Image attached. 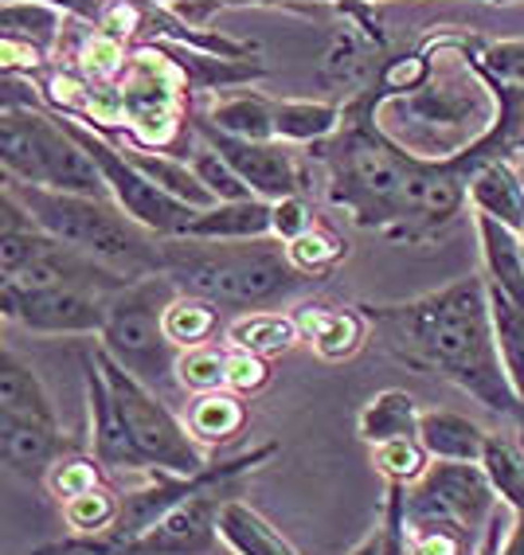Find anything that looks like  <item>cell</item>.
I'll use <instances>...</instances> for the list:
<instances>
[{
    "label": "cell",
    "instance_id": "1",
    "mask_svg": "<svg viewBox=\"0 0 524 555\" xmlns=\"http://www.w3.org/2000/svg\"><path fill=\"white\" fill-rule=\"evenodd\" d=\"M384 90L368 87L345 102V118L333 138L309 145V157L325 169V192L336 208L365 231L384 238L426 243L443 235L470 199V180L489 160H509L501 133H489L458 157L431 160L396 145L376 121Z\"/></svg>",
    "mask_w": 524,
    "mask_h": 555
},
{
    "label": "cell",
    "instance_id": "2",
    "mask_svg": "<svg viewBox=\"0 0 524 555\" xmlns=\"http://www.w3.org/2000/svg\"><path fill=\"white\" fill-rule=\"evenodd\" d=\"M357 309L368 318V328H376L392 357L419 372L450 379L497 415L521 418L524 427V406L509 384L497 348L485 278H458L423 298Z\"/></svg>",
    "mask_w": 524,
    "mask_h": 555
},
{
    "label": "cell",
    "instance_id": "3",
    "mask_svg": "<svg viewBox=\"0 0 524 555\" xmlns=\"http://www.w3.org/2000/svg\"><path fill=\"white\" fill-rule=\"evenodd\" d=\"M161 274L180 294L235 309L282 306L314 282L290 262L282 238H161Z\"/></svg>",
    "mask_w": 524,
    "mask_h": 555
},
{
    "label": "cell",
    "instance_id": "4",
    "mask_svg": "<svg viewBox=\"0 0 524 555\" xmlns=\"http://www.w3.org/2000/svg\"><path fill=\"white\" fill-rule=\"evenodd\" d=\"M4 189L21 199L28 216L48 235L102 258L106 267L122 270L129 278L161 274V235L141 228L138 219H129L114 199L51 192L36 189V184H21V180H4Z\"/></svg>",
    "mask_w": 524,
    "mask_h": 555
},
{
    "label": "cell",
    "instance_id": "5",
    "mask_svg": "<svg viewBox=\"0 0 524 555\" xmlns=\"http://www.w3.org/2000/svg\"><path fill=\"white\" fill-rule=\"evenodd\" d=\"M0 169L4 180L110 199L90 153L63 126L60 114H43L40 106H0Z\"/></svg>",
    "mask_w": 524,
    "mask_h": 555
},
{
    "label": "cell",
    "instance_id": "6",
    "mask_svg": "<svg viewBox=\"0 0 524 555\" xmlns=\"http://www.w3.org/2000/svg\"><path fill=\"white\" fill-rule=\"evenodd\" d=\"M180 289L165 274H149L129 282L122 294L110 298L106 328L99 333V348L141 379L153 391L177 384V345L165 337V309Z\"/></svg>",
    "mask_w": 524,
    "mask_h": 555
},
{
    "label": "cell",
    "instance_id": "7",
    "mask_svg": "<svg viewBox=\"0 0 524 555\" xmlns=\"http://www.w3.org/2000/svg\"><path fill=\"white\" fill-rule=\"evenodd\" d=\"M94 357H99L102 376H106L110 396H114V406H118L126 435L133 442V450L141 454V462L149 469H165V474H177V477L204 474L208 469L204 450H200V442L192 438L189 427H180L177 415L165 406V399L153 387H145L141 379L129 376L106 348H94Z\"/></svg>",
    "mask_w": 524,
    "mask_h": 555
},
{
    "label": "cell",
    "instance_id": "8",
    "mask_svg": "<svg viewBox=\"0 0 524 555\" xmlns=\"http://www.w3.org/2000/svg\"><path fill=\"white\" fill-rule=\"evenodd\" d=\"M63 126L75 133V141H79L82 150L90 153V160L99 165L102 180H106V189H110V199H114L129 219H138L141 228H149L161 238H180L189 231V223L196 219V208H189V204L172 199L168 192H161L114 141L102 138V129L87 126V121H75V118H63Z\"/></svg>",
    "mask_w": 524,
    "mask_h": 555
},
{
    "label": "cell",
    "instance_id": "9",
    "mask_svg": "<svg viewBox=\"0 0 524 555\" xmlns=\"http://www.w3.org/2000/svg\"><path fill=\"white\" fill-rule=\"evenodd\" d=\"M497 489L482 462H438L404 493V525H450L482 535L497 508Z\"/></svg>",
    "mask_w": 524,
    "mask_h": 555
},
{
    "label": "cell",
    "instance_id": "10",
    "mask_svg": "<svg viewBox=\"0 0 524 555\" xmlns=\"http://www.w3.org/2000/svg\"><path fill=\"white\" fill-rule=\"evenodd\" d=\"M0 313L40 337H99L106 328L110 298L75 286H16L0 278Z\"/></svg>",
    "mask_w": 524,
    "mask_h": 555
},
{
    "label": "cell",
    "instance_id": "11",
    "mask_svg": "<svg viewBox=\"0 0 524 555\" xmlns=\"http://www.w3.org/2000/svg\"><path fill=\"white\" fill-rule=\"evenodd\" d=\"M189 121H192V133L228 160L231 169L247 180V189L255 192L258 199L278 204V199L302 196V192H306V172H302V160H297L294 145H286V141H278V138L274 141L231 138V133L212 126L208 114H204V118L189 114Z\"/></svg>",
    "mask_w": 524,
    "mask_h": 555
},
{
    "label": "cell",
    "instance_id": "12",
    "mask_svg": "<svg viewBox=\"0 0 524 555\" xmlns=\"http://www.w3.org/2000/svg\"><path fill=\"white\" fill-rule=\"evenodd\" d=\"M82 379H87L90 403V450L99 457V466L126 469V474H153L133 450V442H129L126 423H122L118 406H114V396H110V384L102 376V364L94 352H82Z\"/></svg>",
    "mask_w": 524,
    "mask_h": 555
},
{
    "label": "cell",
    "instance_id": "13",
    "mask_svg": "<svg viewBox=\"0 0 524 555\" xmlns=\"http://www.w3.org/2000/svg\"><path fill=\"white\" fill-rule=\"evenodd\" d=\"M75 450L60 427H43V423H28V418L0 415V457L16 477L28 481H48L51 466Z\"/></svg>",
    "mask_w": 524,
    "mask_h": 555
},
{
    "label": "cell",
    "instance_id": "14",
    "mask_svg": "<svg viewBox=\"0 0 524 555\" xmlns=\"http://www.w3.org/2000/svg\"><path fill=\"white\" fill-rule=\"evenodd\" d=\"M302 340L314 345L321 360H348L357 357L368 340V318L360 309H336V306H302L297 313Z\"/></svg>",
    "mask_w": 524,
    "mask_h": 555
},
{
    "label": "cell",
    "instance_id": "15",
    "mask_svg": "<svg viewBox=\"0 0 524 555\" xmlns=\"http://www.w3.org/2000/svg\"><path fill=\"white\" fill-rule=\"evenodd\" d=\"M470 204L477 216H489L509 231L524 235V180L513 160H489L470 180Z\"/></svg>",
    "mask_w": 524,
    "mask_h": 555
},
{
    "label": "cell",
    "instance_id": "16",
    "mask_svg": "<svg viewBox=\"0 0 524 555\" xmlns=\"http://www.w3.org/2000/svg\"><path fill=\"white\" fill-rule=\"evenodd\" d=\"M122 153H126V157L133 160V165H138V169L145 172L161 192H168V196L180 199V204H189V208H196V211H208L219 204V199L204 189V180L196 177L192 160L177 157V153L145 150V145H133V141H126V150Z\"/></svg>",
    "mask_w": 524,
    "mask_h": 555
},
{
    "label": "cell",
    "instance_id": "17",
    "mask_svg": "<svg viewBox=\"0 0 524 555\" xmlns=\"http://www.w3.org/2000/svg\"><path fill=\"white\" fill-rule=\"evenodd\" d=\"M180 238H212V243H239V238H274L270 235L267 199H231L208 211H196Z\"/></svg>",
    "mask_w": 524,
    "mask_h": 555
},
{
    "label": "cell",
    "instance_id": "18",
    "mask_svg": "<svg viewBox=\"0 0 524 555\" xmlns=\"http://www.w3.org/2000/svg\"><path fill=\"white\" fill-rule=\"evenodd\" d=\"M477 243H482V262H485V282L504 289L509 298L524 301V243L516 231L489 216H474Z\"/></svg>",
    "mask_w": 524,
    "mask_h": 555
},
{
    "label": "cell",
    "instance_id": "19",
    "mask_svg": "<svg viewBox=\"0 0 524 555\" xmlns=\"http://www.w3.org/2000/svg\"><path fill=\"white\" fill-rule=\"evenodd\" d=\"M219 540L231 547V555H302L286 535L270 525L267 516H258L247 501L231 496L219 508Z\"/></svg>",
    "mask_w": 524,
    "mask_h": 555
},
{
    "label": "cell",
    "instance_id": "20",
    "mask_svg": "<svg viewBox=\"0 0 524 555\" xmlns=\"http://www.w3.org/2000/svg\"><path fill=\"white\" fill-rule=\"evenodd\" d=\"M419 442L438 462H482L489 435L465 415H455V411H423Z\"/></svg>",
    "mask_w": 524,
    "mask_h": 555
},
{
    "label": "cell",
    "instance_id": "21",
    "mask_svg": "<svg viewBox=\"0 0 524 555\" xmlns=\"http://www.w3.org/2000/svg\"><path fill=\"white\" fill-rule=\"evenodd\" d=\"M0 415L28 418V423H43V427H60L55 406H51L40 376L12 348H4V357H0Z\"/></svg>",
    "mask_w": 524,
    "mask_h": 555
},
{
    "label": "cell",
    "instance_id": "22",
    "mask_svg": "<svg viewBox=\"0 0 524 555\" xmlns=\"http://www.w3.org/2000/svg\"><path fill=\"white\" fill-rule=\"evenodd\" d=\"M71 21L75 16L63 12L60 4H51V0H4V9H0V36L24 40L31 48H40L43 55H51Z\"/></svg>",
    "mask_w": 524,
    "mask_h": 555
},
{
    "label": "cell",
    "instance_id": "23",
    "mask_svg": "<svg viewBox=\"0 0 524 555\" xmlns=\"http://www.w3.org/2000/svg\"><path fill=\"white\" fill-rule=\"evenodd\" d=\"M419 403L407 391L387 387L380 396H372L365 403L357 418V435L365 438L368 447H384V442H399V438H419Z\"/></svg>",
    "mask_w": 524,
    "mask_h": 555
},
{
    "label": "cell",
    "instance_id": "24",
    "mask_svg": "<svg viewBox=\"0 0 524 555\" xmlns=\"http://www.w3.org/2000/svg\"><path fill=\"white\" fill-rule=\"evenodd\" d=\"M345 106L336 102H274V138L286 145H321L341 129Z\"/></svg>",
    "mask_w": 524,
    "mask_h": 555
},
{
    "label": "cell",
    "instance_id": "25",
    "mask_svg": "<svg viewBox=\"0 0 524 555\" xmlns=\"http://www.w3.org/2000/svg\"><path fill=\"white\" fill-rule=\"evenodd\" d=\"M228 340L263 360H274L302 340V328H297V318H286L278 309H255V313H243V318L231 321Z\"/></svg>",
    "mask_w": 524,
    "mask_h": 555
},
{
    "label": "cell",
    "instance_id": "26",
    "mask_svg": "<svg viewBox=\"0 0 524 555\" xmlns=\"http://www.w3.org/2000/svg\"><path fill=\"white\" fill-rule=\"evenodd\" d=\"M247 427V406L243 396L223 387V391H208V396H196L189 406V430L196 442L204 447H219V442H231L239 430Z\"/></svg>",
    "mask_w": 524,
    "mask_h": 555
},
{
    "label": "cell",
    "instance_id": "27",
    "mask_svg": "<svg viewBox=\"0 0 524 555\" xmlns=\"http://www.w3.org/2000/svg\"><path fill=\"white\" fill-rule=\"evenodd\" d=\"M489 286V282H485ZM489 313H494L497 348H501V364L509 372L516 399L524 406V301L509 298L504 289L489 286Z\"/></svg>",
    "mask_w": 524,
    "mask_h": 555
},
{
    "label": "cell",
    "instance_id": "28",
    "mask_svg": "<svg viewBox=\"0 0 524 555\" xmlns=\"http://www.w3.org/2000/svg\"><path fill=\"white\" fill-rule=\"evenodd\" d=\"M216 301L196 298V294H177L165 309V337L184 352V348H200L216 337L219 313Z\"/></svg>",
    "mask_w": 524,
    "mask_h": 555
},
{
    "label": "cell",
    "instance_id": "29",
    "mask_svg": "<svg viewBox=\"0 0 524 555\" xmlns=\"http://www.w3.org/2000/svg\"><path fill=\"white\" fill-rule=\"evenodd\" d=\"M208 121L231 138L247 141H274V102L258 99V94H235L208 109Z\"/></svg>",
    "mask_w": 524,
    "mask_h": 555
},
{
    "label": "cell",
    "instance_id": "30",
    "mask_svg": "<svg viewBox=\"0 0 524 555\" xmlns=\"http://www.w3.org/2000/svg\"><path fill=\"white\" fill-rule=\"evenodd\" d=\"M286 255L302 274L314 278V282H321V278L333 274V270L348 258V243L336 235V231L314 223L306 235H297L294 243H286Z\"/></svg>",
    "mask_w": 524,
    "mask_h": 555
},
{
    "label": "cell",
    "instance_id": "31",
    "mask_svg": "<svg viewBox=\"0 0 524 555\" xmlns=\"http://www.w3.org/2000/svg\"><path fill=\"white\" fill-rule=\"evenodd\" d=\"M482 469L489 474V481H494L497 496H501L504 505L513 508V513H524V450L513 447L509 438L494 435L485 442Z\"/></svg>",
    "mask_w": 524,
    "mask_h": 555
},
{
    "label": "cell",
    "instance_id": "32",
    "mask_svg": "<svg viewBox=\"0 0 524 555\" xmlns=\"http://www.w3.org/2000/svg\"><path fill=\"white\" fill-rule=\"evenodd\" d=\"M118 513H122V501L110 493L106 486H94V489H87V493L63 501V520H67L75 535L110 532V528L118 525Z\"/></svg>",
    "mask_w": 524,
    "mask_h": 555
},
{
    "label": "cell",
    "instance_id": "33",
    "mask_svg": "<svg viewBox=\"0 0 524 555\" xmlns=\"http://www.w3.org/2000/svg\"><path fill=\"white\" fill-rule=\"evenodd\" d=\"M177 387H184L192 396L223 391L228 387V352H216L208 345L184 348L177 357Z\"/></svg>",
    "mask_w": 524,
    "mask_h": 555
},
{
    "label": "cell",
    "instance_id": "34",
    "mask_svg": "<svg viewBox=\"0 0 524 555\" xmlns=\"http://www.w3.org/2000/svg\"><path fill=\"white\" fill-rule=\"evenodd\" d=\"M79 75L87 82H102V87H110V82L118 79V75H126L129 70V51L126 43L118 40V36H106V31H90L87 40H82L79 48Z\"/></svg>",
    "mask_w": 524,
    "mask_h": 555
},
{
    "label": "cell",
    "instance_id": "35",
    "mask_svg": "<svg viewBox=\"0 0 524 555\" xmlns=\"http://www.w3.org/2000/svg\"><path fill=\"white\" fill-rule=\"evenodd\" d=\"M455 40L462 48V36H455ZM470 48H474V55L465 48L462 51L477 63L482 75L509 82V87H524V40H474L470 36Z\"/></svg>",
    "mask_w": 524,
    "mask_h": 555
},
{
    "label": "cell",
    "instance_id": "36",
    "mask_svg": "<svg viewBox=\"0 0 524 555\" xmlns=\"http://www.w3.org/2000/svg\"><path fill=\"white\" fill-rule=\"evenodd\" d=\"M426 450L419 438H399V442H384V447H372V466L392 481V486H416L419 477L426 474Z\"/></svg>",
    "mask_w": 524,
    "mask_h": 555
},
{
    "label": "cell",
    "instance_id": "37",
    "mask_svg": "<svg viewBox=\"0 0 524 555\" xmlns=\"http://www.w3.org/2000/svg\"><path fill=\"white\" fill-rule=\"evenodd\" d=\"M192 169H196V177L204 180V189H208L219 204H231V199H258L255 192L247 189V180L239 177L228 160L219 157L212 145H204V141H200V150L192 153Z\"/></svg>",
    "mask_w": 524,
    "mask_h": 555
},
{
    "label": "cell",
    "instance_id": "38",
    "mask_svg": "<svg viewBox=\"0 0 524 555\" xmlns=\"http://www.w3.org/2000/svg\"><path fill=\"white\" fill-rule=\"evenodd\" d=\"M431 70H435L431 51L426 48L407 51V55H396V60H387L384 67H380L376 87L384 90L387 99H404V94H416L419 87H426Z\"/></svg>",
    "mask_w": 524,
    "mask_h": 555
},
{
    "label": "cell",
    "instance_id": "39",
    "mask_svg": "<svg viewBox=\"0 0 524 555\" xmlns=\"http://www.w3.org/2000/svg\"><path fill=\"white\" fill-rule=\"evenodd\" d=\"M94 462H99V457H79L75 450H71L67 457H60V462L51 466L48 489L60 496V501H67V496H79V493H87V489L102 486L99 466H94Z\"/></svg>",
    "mask_w": 524,
    "mask_h": 555
},
{
    "label": "cell",
    "instance_id": "40",
    "mask_svg": "<svg viewBox=\"0 0 524 555\" xmlns=\"http://www.w3.org/2000/svg\"><path fill=\"white\" fill-rule=\"evenodd\" d=\"M270 379V360L255 357L247 348H228V387L239 396H255Z\"/></svg>",
    "mask_w": 524,
    "mask_h": 555
},
{
    "label": "cell",
    "instance_id": "41",
    "mask_svg": "<svg viewBox=\"0 0 524 555\" xmlns=\"http://www.w3.org/2000/svg\"><path fill=\"white\" fill-rule=\"evenodd\" d=\"M314 228V211L302 196H286L270 204V235L282 238V243H294L297 235H306Z\"/></svg>",
    "mask_w": 524,
    "mask_h": 555
},
{
    "label": "cell",
    "instance_id": "42",
    "mask_svg": "<svg viewBox=\"0 0 524 555\" xmlns=\"http://www.w3.org/2000/svg\"><path fill=\"white\" fill-rule=\"evenodd\" d=\"M516 169H521V180H524V160H521V165H516Z\"/></svg>",
    "mask_w": 524,
    "mask_h": 555
},
{
    "label": "cell",
    "instance_id": "43",
    "mask_svg": "<svg viewBox=\"0 0 524 555\" xmlns=\"http://www.w3.org/2000/svg\"><path fill=\"white\" fill-rule=\"evenodd\" d=\"M470 555H474V552H470Z\"/></svg>",
    "mask_w": 524,
    "mask_h": 555
}]
</instances>
